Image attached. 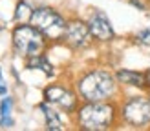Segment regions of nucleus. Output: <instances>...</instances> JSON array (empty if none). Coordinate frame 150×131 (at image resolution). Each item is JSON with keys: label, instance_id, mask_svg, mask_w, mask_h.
Returning <instances> with one entry per match:
<instances>
[{"label": "nucleus", "instance_id": "nucleus-2", "mask_svg": "<svg viewBox=\"0 0 150 131\" xmlns=\"http://www.w3.org/2000/svg\"><path fill=\"white\" fill-rule=\"evenodd\" d=\"M117 109L115 106L104 102H86L77 109V122L81 129L86 131H103L110 129L115 124Z\"/></svg>", "mask_w": 150, "mask_h": 131}, {"label": "nucleus", "instance_id": "nucleus-6", "mask_svg": "<svg viewBox=\"0 0 150 131\" xmlns=\"http://www.w3.org/2000/svg\"><path fill=\"white\" fill-rule=\"evenodd\" d=\"M92 31H90L88 24H84L82 20H71L66 26L64 33V42L68 44L71 49H84L92 42Z\"/></svg>", "mask_w": 150, "mask_h": 131}, {"label": "nucleus", "instance_id": "nucleus-4", "mask_svg": "<svg viewBox=\"0 0 150 131\" xmlns=\"http://www.w3.org/2000/svg\"><path fill=\"white\" fill-rule=\"evenodd\" d=\"M31 24L39 29L48 40L57 42V40L64 38L68 22L62 18L61 13H57L55 9H51V7H39V9H35L33 15H31Z\"/></svg>", "mask_w": 150, "mask_h": 131}, {"label": "nucleus", "instance_id": "nucleus-11", "mask_svg": "<svg viewBox=\"0 0 150 131\" xmlns=\"http://www.w3.org/2000/svg\"><path fill=\"white\" fill-rule=\"evenodd\" d=\"M26 68L28 69H40L46 77H53V66L50 64V60L42 53L40 55H33L26 58Z\"/></svg>", "mask_w": 150, "mask_h": 131}, {"label": "nucleus", "instance_id": "nucleus-9", "mask_svg": "<svg viewBox=\"0 0 150 131\" xmlns=\"http://www.w3.org/2000/svg\"><path fill=\"white\" fill-rule=\"evenodd\" d=\"M115 78L119 84L139 87V89H146V80H145V71H132V69H119L115 73Z\"/></svg>", "mask_w": 150, "mask_h": 131}, {"label": "nucleus", "instance_id": "nucleus-13", "mask_svg": "<svg viewBox=\"0 0 150 131\" xmlns=\"http://www.w3.org/2000/svg\"><path fill=\"white\" fill-rule=\"evenodd\" d=\"M31 15H33V9L29 7V4L20 0L17 4V9H15V20L20 22V24H26V22H31Z\"/></svg>", "mask_w": 150, "mask_h": 131}, {"label": "nucleus", "instance_id": "nucleus-3", "mask_svg": "<svg viewBox=\"0 0 150 131\" xmlns=\"http://www.w3.org/2000/svg\"><path fill=\"white\" fill-rule=\"evenodd\" d=\"M46 36H44L33 24H20L13 29V47L22 56L40 55L46 49Z\"/></svg>", "mask_w": 150, "mask_h": 131}, {"label": "nucleus", "instance_id": "nucleus-14", "mask_svg": "<svg viewBox=\"0 0 150 131\" xmlns=\"http://www.w3.org/2000/svg\"><path fill=\"white\" fill-rule=\"evenodd\" d=\"M134 40L141 46H150V29H141L134 35Z\"/></svg>", "mask_w": 150, "mask_h": 131}, {"label": "nucleus", "instance_id": "nucleus-15", "mask_svg": "<svg viewBox=\"0 0 150 131\" xmlns=\"http://www.w3.org/2000/svg\"><path fill=\"white\" fill-rule=\"evenodd\" d=\"M7 93V86L4 82V77H2V69H0V95H6Z\"/></svg>", "mask_w": 150, "mask_h": 131}, {"label": "nucleus", "instance_id": "nucleus-5", "mask_svg": "<svg viewBox=\"0 0 150 131\" xmlns=\"http://www.w3.org/2000/svg\"><path fill=\"white\" fill-rule=\"evenodd\" d=\"M121 118L128 126H150V97H130L121 106Z\"/></svg>", "mask_w": 150, "mask_h": 131}, {"label": "nucleus", "instance_id": "nucleus-7", "mask_svg": "<svg viewBox=\"0 0 150 131\" xmlns=\"http://www.w3.org/2000/svg\"><path fill=\"white\" fill-rule=\"evenodd\" d=\"M44 98L51 106H59L61 109H64L68 113L77 109V95L62 86H48L44 89Z\"/></svg>", "mask_w": 150, "mask_h": 131}, {"label": "nucleus", "instance_id": "nucleus-12", "mask_svg": "<svg viewBox=\"0 0 150 131\" xmlns=\"http://www.w3.org/2000/svg\"><path fill=\"white\" fill-rule=\"evenodd\" d=\"M11 106H13V100L7 98V97L0 102V126H2V128H11V126H13Z\"/></svg>", "mask_w": 150, "mask_h": 131}, {"label": "nucleus", "instance_id": "nucleus-8", "mask_svg": "<svg viewBox=\"0 0 150 131\" xmlns=\"http://www.w3.org/2000/svg\"><path fill=\"white\" fill-rule=\"evenodd\" d=\"M88 27L92 31V36L99 42H110L115 38L114 27H112V22L106 17V13L101 9H93L92 15H90L88 20Z\"/></svg>", "mask_w": 150, "mask_h": 131}, {"label": "nucleus", "instance_id": "nucleus-18", "mask_svg": "<svg viewBox=\"0 0 150 131\" xmlns=\"http://www.w3.org/2000/svg\"><path fill=\"white\" fill-rule=\"evenodd\" d=\"M148 97H150V95H148Z\"/></svg>", "mask_w": 150, "mask_h": 131}, {"label": "nucleus", "instance_id": "nucleus-17", "mask_svg": "<svg viewBox=\"0 0 150 131\" xmlns=\"http://www.w3.org/2000/svg\"><path fill=\"white\" fill-rule=\"evenodd\" d=\"M128 2H130V0H128Z\"/></svg>", "mask_w": 150, "mask_h": 131}, {"label": "nucleus", "instance_id": "nucleus-10", "mask_svg": "<svg viewBox=\"0 0 150 131\" xmlns=\"http://www.w3.org/2000/svg\"><path fill=\"white\" fill-rule=\"evenodd\" d=\"M39 109L44 113V118H46V128H48V129H53V131H61V129H64L61 116H59V113L55 111L53 107H51L50 102H42V104L39 106Z\"/></svg>", "mask_w": 150, "mask_h": 131}, {"label": "nucleus", "instance_id": "nucleus-16", "mask_svg": "<svg viewBox=\"0 0 150 131\" xmlns=\"http://www.w3.org/2000/svg\"><path fill=\"white\" fill-rule=\"evenodd\" d=\"M145 80H146V89H150V69L145 71Z\"/></svg>", "mask_w": 150, "mask_h": 131}, {"label": "nucleus", "instance_id": "nucleus-1", "mask_svg": "<svg viewBox=\"0 0 150 131\" xmlns=\"http://www.w3.org/2000/svg\"><path fill=\"white\" fill-rule=\"evenodd\" d=\"M77 93L84 102H104L117 93V78L104 69H93L77 82Z\"/></svg>", "mask_w": 150, "mask_h": 131}]
</instances>
